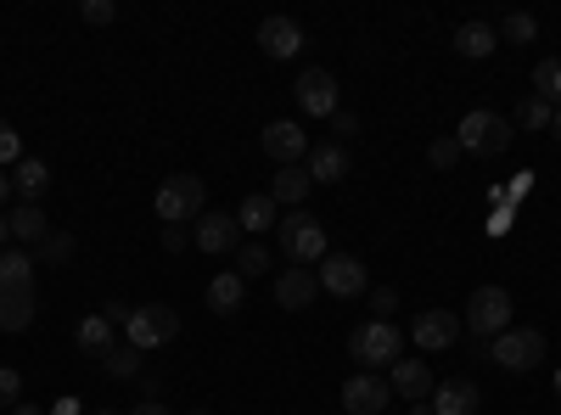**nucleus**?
<instances>
[{"label":"nucleus","instance_id":"18","mask_svg":"<svg viewBox=\"0 0 561 415\" xmlns=\"http://www.w3.org/2000/svg\"><path fill=\"white\" fill-rule=\"evenodd\" d=\"M309 180L314 186H337V180H348V169H354V158H348V147L343 141H325V147H309Z\"/></svg>","mask_w":561,"mask_h":415},{"label":"nucleus","instance_id":"9","mask_svg":"<svg viewBox=\"0 0 561 415\" xmlns=\"http://www.w3.org/2000/svg\"><path fill=\"white\" fill-rule=\"evenodd\" d=\"M314 275H320V292H332V298H359L370 287V275H365V264L354 253H325L314 264Z\"/></svg>","mask_w":561,"mask_h":415},{"label":"nucleus","instance_id":"25","mask_svg":"<svg viewBox=\"0 0 561 415\" xmlns=\"http://www.w3.org/2000/svg\"><path fill=\"white\" fill-rule=\"evenodd\" d=\"M7 224H12V242H28V247H39L45 237H51V219H45L39 203H18Z\"/></svg>","mask_w":561,"mask_h":415},{"label":"nucleus","instance_id":"46","mask_svg":"<svg viewBox=\"0 0 561 415\" xmlns=\"http://www.w3.org/2000/svg\"><path fill=\"white\" fill-rule=\"evenodd\" d=\"M7 197H12V174H7V169H0V203H7Z\"/></svg>","mask_w":561,"mask_h":415},{"label":"nucleus","instance_id":"28","mask_svg":"<svg viewBox=\"0 0 561 415\" xmlns=\"http://www.w3.org/2000/svg\"><path fill=\"white\" fill-rule=\"evenodd\" d=\"M140 348H129V343H118V348H107V359H102V371L113 377V382H129V377H140Z\"/></svg>","mask_w":561,"mask_h":415},{"label":"nucleus","instance_id":"35","mask_svg":"<svg viewBox=\"0 0 561 415\" xmlns=\"http://www.w3.org/2000/svg\"><path fill=\"white\" fill-rule=\"evenodd\" d=\"M427 163L433 169H455L460 163V141H455V135H438V141L427 147Z\"/></svg>","mask_w":561,"mask_h":415},{"label":"nucleus","instance_id":"39","mask_svg":"<svg viewBox=\"0 0 561 415\" xmlns=\"http://www.w3.org/2000/svg\"><path fill=\"white\" fill-rule=\"evenodd\" d=\"M534 186H539V174H534V169H523V174L511 180V186H500V192H505V203H511V208H517V203H523V197H528Z\"/></svg>","mask_w":561,"mask_h":415},{"label":"nucleus","instance_id":"2","mask_svg":"<svg viewBox=\"0 0 561 415\" xmlns=\"http://www.w3.org/2000/svg\"><path fill=\"white\" fill-rule=\"evenodd\" d=\"M275 237H280V258H287V264H304V269H314V264L325 258V224H320L309 208L280 214Z\"/></svg>","mask_w":561,"mask_h":415},{"label":"nucleus","instance_id":"37","mask_svg":"<svg viewBox=\"0 0 561 415\" xmlns=\"http://www.w3.org/2000/svg\"><path fill=\"white\" fill-rule=\"evenodd\" d=\"M79 18H84L90 28H107V23L118 18V7H113V0H84V7H79Z\"/></svg>","mask_w":561,"mask_h":415},{"label":"nucleus","instance_id":"6","mask_svg":"<svg viewBox=\"0 0 561 415\" xmlns=\"http://www.w3.org/2000/svg\"><path fill=\"white\" fill-rule=\"evenodd\" d=\"M489 359L500 365V371H511V377H528V371H539V365H545V332L511 326V332H500L489 343Z\"/></svg>","mask_w":561,"mask_h":415},{"label":"nucleus","instance_id":"33","mask_svg":"<svg viewBox=\"0 0 561 415\" xmlns=\"http://www.w3.org/2000/svg\"><path fill=\"white\" fill-rule=\"evenodd\" d=\"M550 118H556V107H550L545 96H528V102L517 107V124H523V129H550Z\"/></svg>","mask_w":561,"mask_h":415},{"label":"nucleus","instance_id":"51","mask_svg":"<svg viewBox=\"0 0 561 415\" xmlns=\"http://www.w3.org/2000/svg\"><path fill=\"white\" fill-rule=\"evenodd\" d=\"M550 382H556V399H561V365H556V377H550Z\"/></svg>","mask_w":561,"mask_h":415},{"label":"nucleus","instance_id":"32","mask_svg":"<svg viewBox=\"0 0 561 415\" xmlns=\"http://www.w3.org/2000/svg\"><path fill=\"white\" fill-rule=\"evenodd\" d=\"M79 253V242L68 237V230H51V237L39 242V253H34V264H68Z\"/></svg>","mask_w":561,"mask_h":415},{"label":"nucleus","instance_id":"21","mask_svg":"<svg viewBox=\"0 0 561 415\" xmlns=\"http://www.w3.org/2000/svg\"><path fill=\"white\" fill-rule=\"evenodd\" d=\"M237 224L248 230V237H270V230L280 224V208H275V197H270V192H253V197H242V203H237Z\"/></svg>","mask_w":561,"mask_h":415},{"label":"nucleus","instance_id":"16","mask_svg":"<svg viewBox=\"0 0 561 415\" xmlns=\"http://www.w3.org/2000/svg\"><path fill=\"white\" fill-rule=\"evenodd\" d=\"M427 404H433V415H478L483 410V393H478L472 377H455V382H438Z\"/></svg>","mask_w":561,"mask_h":415},{"label":"nucleus","instance_id":"12","mask_svg":"<svg viewBox=\"0 0 561 415\" xmlns=\"http://www.w3.org/2000/svg\"><path fill=\"white\" fill-rule=\"evenodd\" d=\"M393 404V388H388V377H377V371H354L348 382H343V410L348 415H382Z\"/></svg>","mask_w":561,"mask_h":415},{"label":"nucleus","instance_id":"31","mask_svg":"<svg viewBox=\"0 0 561 415\" xmlns=\"http://www.w3.org/2000/svg\"><path fill=\"white\" fill-rule=\"evenodd\" d=\"M500 39H511V45H534V39H539V18H534V12H505Z\"/></svg>","mask_w":561,"mask_h":415},{"label":"nucleus","instance_id":"40","mask_svg":"<svg viewBox=\"0 0 561 415\" xmlns=\"http://www.w3.org/2000/svg\"><path fill=\"white\" fill-rule=\"evenodd\" d=\"M370 309H377V320H388L399 309V292L393 287H377V292H370Z\"/></svg>","mask_w":561,"mask_h":415},{"label":"nucleus","instance_id":"20","mask_svg":"<svg viewBox=\"0 0 561 415\" xmlns=\"http://www.w3.org/2000/svg\"><path fill=\"white\" fill-rule=\"evenodd\" d=\"M314 192V180H309V169L304 163H287V169H275V180H270V197H275V208H304V197Z\"/></svg>","mask_w":561,"mask_h":415},{"label":"nucleus","instance_id":"4","mask_svg":"<svg viewBox=\"0 0 561 415\" xmlns=\"http://www.w3.org/2000/svg\"><path fill=\"white\" fill-rule=\"evenodd\" d=\"M455 141H460V152H472V158H500L511 147V118L494 113V107H472L460 118Z\"/></svg>","mask_w":561,"mask_h":415},{"label":"nucleus","instance_id":"34","mask_svg":"<svg viewBox=\"0 0 561 415\" xmlns=\"http://www.w3.org/2000/svg\"><path fill=\"white\" fill-rule=\"evenodd\" d=\"M18 163H23V135H18V129H12L7 118H0V169L12 174Z\"/></svg>","mask_w":561,"mask_h":415},{"label":"nucleus","instance_id":"19","mask_svg":"<svg viewBox=\"0 0 561 415\" xmlns=\"http://www.w3.org/2000/svg\"><path fill=\"white\" fill-rule=\"evenodd\" d=\"M455 51H460L466 62H483V57H494V51H500V28H494V23H483V18L460 23V28H455Z\"/></svg>","mask_w":561,"mask_h":415},{"label":"nucleus","instance_id":"3","mask_svg":"<svg viewBox=\"0 0 561 415\" xmlns=\"http://www.w3.org/2000/svg\"><path fill=\"white\" fill-rule=\"evenodd\" d=\"M152 214L163 224H192V219L208 214V186H203L197 174H169L163 186H158V197H152Z\"/></svg>","mask_w":561,"mask_h":415},{"label":"nucleus","instance_id":"53","mask_svg":"<svg viewBox=\"0 0 561 415\" xmlns=\"http://www.w3.org/2000/svg\"><path fill=\"white\" fill-rule=\"evenodd\" d=\"M192 415H208V410H192Z\"/></svg>","mask_w":561,"mask_h":415},{"label":"nucleus","instance_id":"42","mask_svg":"<svg viewBox=\"0 0 561 415\" xmlns=\"http://www.w3.org/2000/svg\"><path fill=\"white\" fill-rule=\"evenodd\" d=\"M332 129H337V135H343V141H348V135H359V118L337 107V118H332Z\"/></svg>","mask_w":561,"mask_h":415},{"label":"nucleus","instance_id":"1","mask_svg":"<svg viewBox=\"0 0 561 415\" xmlns=\"http://www.w3.org/2000/svg\"><path fill=\"white\" fill-rule=\"evenodd\" d=\"M348 359L359 365V371H393V365L404 359V332L393 326V320H365V326H354V337H348Z\"/></svg>","mask_w":561,"mask_h":415},{"label":"nucleus","instance_id":"30","mask_svg":"<svg viewBox=\"0 0 561 415\" xmlns=\"http://www.w3.org/2000/svg\"><path fill=\"white\" fill-rule=\"evenodd\" d=\"M534 96H545L550 107H561V57H545L534 68Z\"/></svg>","mask_w":561,"mask_h":415},{"label":"nucleus","instance_id":"14","mask_svg":"<svg viewBox=\"0 0 561 415\" xmlns=\"http://www.w3.org/2000/svg\"><path fill=\"white\" fill-rule=\"evenodd\" d=\"M314 298H320V275H314V269L293 264V269H280V275H275V303H280V309L304 314Z\"/></svg>","mask_w":561,"mask_h":415},{"label":"nucleus","instance_id":"17","mask_svg":"<svg viewBox=\"0 0 561 415\" xmlns=\"http://www.w3.org/2000/svg\"><path fill=\"white\" fill-rule=\"evenodd\" d=\"M388 388L399 393V399H410V404H427L433 399V371H427V359H399L393 371H388Z\"/></svg>","mask_w":561,"mask_h":415},{"label":"nucleus","instance_id":"10","mask_svg":"<svg viewBox=\"0 0 561 415\" xmlns=\"http://www.w3.org/2000/svg\"><path fill=\"white\" fill-rule=\"evenodd\" d=\"M293 96L309 118H337V73L332 68H304L298 84H293Z\"/></svg>","mask_w":561,"mask_h":415},{"label":"nucleus","instance_id":"11","mask_svg":"<svg viewBox=\"0 0 561 415\" xmlns=\"http://www.w3.org/2000/svg\"><path fill=\"white\" fill-rule=\"evenodd\" d=\"M410 343L421 354H444L460 343V314L455 309H427V314H415V326H410Z\"/></svg>","mask_w":561,"mask_h":415},{"label":"nucleus","instance_id":"5","mask_svg":"<svg viewBox=\"0 0 561 415\" xmlns=\"http://www.w3.org/2000/svg\"><path fill=\"white\" fill-rule=\"evenodd\" d=\"M174 337H180V314H174L169 303H140V309H129V320H124V343L140 348V354L169 348Z\"/></svg>","mask_w":561,"mask_h":415},{"label":"nucleus","instance_id":"15","mask_svg":"<svg viewBox=\"0 0 561 415\" xmlns=\"http://www.w3.org/2000/svg\"><path fill=\"white\" fill-rule=\"evenodd\" d=\"M237 230H242V224H237V214H219V208H208V214L192 224V242H197L203 253H214V258H219V253L237 247Z\"/></svg>","mask_w":561,"mask_h":415},{"label":"nucleus","instance_id":"38","mask_svg":"<svg viewBox=\"0 0 561 415\" xmlns=\"http://www.w3.org/2000/svg\"><path fill=\"white\" fill-rule=\"evenodd\" d=\"M511 224H517V208H511V203L489 208V219H483V230H489V237H511Z\"/></svg>","mask_w":561,"mask_h":415},{"label":"nucleus","instance_id":"8","mask_svg":"<svg viewBox=\"0 0 561 415\" xmlns=\"http://www.w3.org/2000/svg\"><path fill=\"white\" fill-rule=\"evenodd\" d=\"M259 147H264V158L275 163V169H287V163H309V135H304V124H293V118H275V124H264V135H259Z\"/></svg>","mask_w":561,"mask_h":415},{"label":"nucleus","instance_id":"26","mask_svg":"<svg viewBox=\"0 0 561 415\" xmlns=\"http://www.w3.org/2000/svg\"><path fill=\"white\" fill-rule=\"evenodd\" d=\"M73 343H79L90 359H107V348H118L113 320H107V314H84V320H79V332H73Z\"/></svg>","mask_w":561,"mask_h":415},{"label":"nucleus","instance_id":"49","mask_svg":"<svg viewBox=\"0 0 561 415\" xmlns=\"http://www.w3.org/2000/svg\"><path fill=\"white\" fill-rule=\"evenodd\" d=\"M7 237H12V224H7V214H0V247H7Z\"/></svg>","mask_w":561,"mask_h":415},{"label":"nucleus","instance_id":"48","mask_svg":"<svg viewBox=\"0 0 561 415\" xmlns=\"http://www.w3.org/2000/svg\"><path fill=\"white\" fill-rule=\"evenodd\" d=\"M12 415H45V410H39V404H18Z\"/></svg>","mask_w":561,"mask_h":415},{"label":"nucleus","instance_id":"44","mask_svg":"<svg viewBox=\"0 0 561 415\" xmlns=\"http://www.w3.org/2000/svg\"><path fill=\"white\" fill-rule=\"evenodd\" d=\"M129 415H169V404H158V399H140Z\"/></svg>","mask_w":561,"mask_h":415},{"label":"nucleus","instance_id":"24","mask_svg":"<svg viewBox=\"0 0 561 415\" xmlns=\"http://www.w3.org/2000/svg\"><path fill=\"white\" fill-rule=\"evenodd\" d=\"M45 192H51V169H45L39 158H23V163L12 169V197H18V203H39Z\"/></svg>","mask_w":561,"mask_h":415},{"label":"nucleus","instance_id":"36","mask_svg":"<svg viewBox=\"0 0 561 415\" xmlns=\"http://www.w3.org/2000/svg\"><path fill=\"white\" fill-rule=\"evenodd\" d=\"M18 404H23V377L12 365H0V410H18Z\"/></svg>","mask_w":561,"mask_h":415},{"label":"nucleus","instance_id":"50","mask_svg":"<svg viewBox=\"0 0 561 415\" xmlns=\"http://www.w3.org/2000/svg\"><path fill=\"white\" fill-rule=\"evenodd\" d=\"M410 415H433V404H410Z\"/></svg>","mask_w":561,"mask_h":415},{"label":"nucleus","instance_id":"52","mask_svg":"<svg viewBox=\"0 0 561 415\" xmlns=\"http://www.w3.org/2000/svg\"><path fill=\"white\" fill-rule=\"evenodd\" d=\"M96 415H118V410H96Z\"/></svg>","mask_w":561,"mask_h":415},{"label":"nucleus","instance_id":"7","mask_svg":"<svg viewBox=\"0 0 561 415\" xmlns=\"http://www.w3.org/2000/svg\"><path fill=\"white\" fill-rule=\"evenodd\" d=\"M460 326L472 332L478 343H494L500 332H511V292L505 287H478L472 298H466Z\"/></svg>","mask_w":561,"mask_h":415},{"label":"nucleus","instance_id":"23","mask_svg":"<svg viewBox=\"0 0 561 415\" xmlns=\"http://www.w3.org/2000/svg\"><path fill=\"white\" fill-rule=\"evenodd\" d=\"M242 303H248V281L237 269H219L208 281V309L214 314H242Z\"/></svg>","mask_w":561,"mask_h":415},{"label":"nucleus","instance_id":"47","mask_svg":"<svg viewBox=\"0 0 561 415\" xmlns=\"http://www.w3.org/2000/svg\"><path fill=\"white\" fill-rule=\"evenodd\" d=\"M550 135H556V147H561V107H556V118H550Z\"/></svg>","mask_w":561,"mask_h":415},{"label":"nucleus","instance_id":"29","mask_svg":"<svg viewBox=\"0 0 561 415\" xmlns=\"http://www.w3.org/2000/svg\"><path fill=\"white\" fill-rule=\"evenodd\" d=\"M0 287H34V253H0Z\"/></svg>","mask_w":561,"mask_h":415},{"label":"nucleus","instance_id":"41","mask_svg":"<svg viewBox=\"0 0 561 415\" xmlns=\"http://www.w3.org/2000/svg\"><path fill=\"white\" fill-rule=\"evenodd\" d=\"M185 242H192V237H185V224H163V247L169 253H185Z\"/></svg>","mask_w":561,"mask_h":415},{"label":"nucleus","instance_id":"43","mask_svg":"<svg viewBox=\"0 0 561 415\" xmlns=\"http://www.w3.org/2000/svg\"><path fill=\"white\" fill-rule=\"evenodd\" d=\"M45 415H84V399H73V393H68V399H57Z\"/></svg>","mask_w":561,"mask_h":415},{"label":"nucleus","instance_id":"13","mask_svg":"<svg viewBox=\"0 0 561 415\" xmlns=\"http://www.w3.org/2000/svg\"><path fill=\"white\" fill-rule=\"evenodd\" d=\"M259 51L270 57V62H293L298 51H304V28H298V18H264L259 23Z\"/></svg>","mask_w":561,"mask_h":415},{"label":"nucleus","instance_id":"22","mask_svg":"<svg viewBox=\"0 0 561 415\" xmlns=\"http://www.w3.org/2000/svg\"><path fill=\"white\" fill-rule=\"evenodd\" d=\"M34 326V287H0V332Z\"/></svg>","mask_w":561,"mask_h":415},{"label":"nucleus","instance_id":"45","mask_svg":"<svg viewBox=\"0 0 561 415\" xmlns=\"http://www.w3.org/2000/svg\"><path fill=\"white\" fill-rule=\"evenodd\" d=\"M102 314L113 320V326H124V320H129V303H102Z\"/></svg>","mask_w":561,"mask_h":415},{"label":"nucleus","instance_id":"27","mask_svg":"<svg viewBox=\"0 0 561 415\" xmlns=\"http://www.w3.org/2000/svg\"><path fill=\"white\" fill-rule=\"evenodd\" d=\"M270 269H275V253H270L264 242H248V247H237V275H242V281H264Z\"/></svg>","mask_w":561,"mask_h":415}]
</instances>
